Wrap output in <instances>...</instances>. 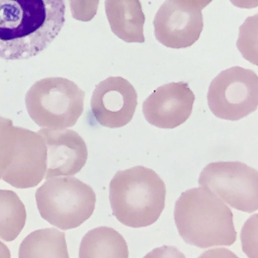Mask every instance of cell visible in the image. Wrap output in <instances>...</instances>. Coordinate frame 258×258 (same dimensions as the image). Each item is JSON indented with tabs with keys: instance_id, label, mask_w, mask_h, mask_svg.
Masks as SVG:
<instances>
[{
	"instance_id": "obj_6",
	"label": "cell",
	"mask_w": 258,
	"mask_h": 258,
	"mask_svg": "<svg viewBox=\"0 0 258 258\" xmlns=\"http://www.w3.org/2000/svg\"><path fill=\"white\" fill-rule=\"evenodd\" d=\"M199 184L237 210L252 213L257 210L258 172L243 163H211L203 169Z\"/></svg>"
},
{
	"instance_id": "obj_8",
	"label": "cell",
	"mask_w": 258,
	"mask_h": 258,
	"mask_svg": "<svg viewBox=\"0 0 258 258\" xmlns=\"http://www.w3.org/2000/svg\"><path fill=\"white\" fill-rule=\"evenodd\" d=\"M138 104V94L125 79L111 76L98 84L91 101L92 114L102 126L122 127L132 119Z\"/></svg>"
},
{
	"instance_id": "obj_19",
	"label": "cell",
	"mask_w": 258,
	"mask_h": 258,
	"mask_svg": "<svg viewBox=\"0 0 258 258\" xmlns=\"http://www.w3.org/2000/svg\"><path fill=\"white\" fill-rule=\"evenodd\" d=\"M99 0H69L72 17L78 21L88 22L97 13Z\"/></svg>"
},
{
	"instance_id": "obj_22",
	"label": "cell",
	"mask_w": 258,
	"mask_h": 258,
	"mask_svg": "<svg viewBox=\"0 0 258 258\" xmlns=\"http://www.w3.org/2000/svg\"><path fill=\"white\" fill-rule=\"evenodd\" d=\"M11 253L9 248L0 241V257H10Z\"/></svg>"
},
{
	"instance_id": "obj_3",
	"label": "cell",
	"mask_w": 258,
	"mask_h": 258,
	"mask_svg": "<svg viewBox=\"0 0 258 258\" xmlns=\"http://www.w3.org/2000/svg\"><path fill=\"white\" fill-rule=\"evenodd\" d=\"M164 181L152 169L142 166L117 171L109 184L113 215L123 225L133 228L150 226L165 206Z\"/></svg>"
},
{
	"instance_id": "obj_10",
	"label": "cell",
	"mask_w": 258,
	"mask_h": 258,
	"mask_svg": "<svg viewBox=\"0 0 258 258\" xmlns=\"http://www.w3.org/2000/svg\"><path fill=\"white\" fill-rule=\"evenodd\" d=\"M47 162V149L43 138L22 127L12 161L2 178L17 188L34 187L45 177Z\"/></svg>"
},
{
	"instance_id": "obj_17",
	"label": "cell",
	"mask_w": 258,
	"mask_h": 258,
	"mask_svg": "<svg viewBox=\"0 0 258 258\" xmlns=\"http://www.w3.org/2000/svg\"><path fill=\"white\" fill-rule=\"evenodd\" d=\"M22 128L0 116V179L12 161Z\"/></svg>"
},
{
	"instance_id": "obj_21",
	"label": "cell",
	"mask_w": 258,
	"mask_h": 258,
	"mask_svg": "<svg viewBox=\"0 0 258 258\" xmlns=\"http://www.w3.org/2000/svg\"><path fill=\"white\" fill-rule=\"evenodd\" d=\"M237 7L242 9H252L258 5V0H230Z\"/></svg>"
},
{
	"instance_id": "obj_20",
	"label": "cell",
	"mask_w": 258,
	"mask_h": 258,
	"mask_svg": "<svg viewBox=\"0 0 258 258\" xmlns=\"http://www.w3.org/2000/svg\"><path fill=\"white\" fill-rule=\"evenodd\" d=\"M178 2L191 7L192 8L201 10L208 5L212 0H177Z\"/></svg>"
},
{
	"instance_id": "obj_2",
	"label": "cell",
	"mask_w": 258,
	"mask_h": 258,
	"mask_svg": "<svg viewBox=\"0 0 258 258\" xmlns=\"http://www.w3.org/2000/svg\"><path fill=\"white\" fill-rule=\"evenodd\" d=\"M174 217L179 234L189 244L205 248L231 245L236 239L230 209L205 187L183 192L175 203Z\"/></svg>"
},
{
	"instance_id": "obj_15",
	"label": "cell",
	"mask_w": 258,
	"mask_h": 258,
	"mask_svg": "<svg viewBox=\"0 0 258 258\" xmlns=\"http://www.w3.org/2000/svg\"><path fill=\"white\" fill-rule=\"evenodd\" d=\"M20 257H69L65 234L53 228L32 232L23 240Z\"/></svg>"
},
{
	"instance_id": "obj_13",
	"label": "cell",
	"mask_w": 258,
	"mask_h": 258,
	"mask_svg": "<svg viewBox=\"0 0 258 258\" xmlns=\"http://www.w3.org/2000/svg\"><path fill=\"white\" fill-rule=\"evenodd\" d=\"M105 13L113 33L128 42L145 41V21L139 0H105Z\"/></svg>"
},
{
	"instance_id": "obj_5",
	"label": "cell",
	"mask_w": 258,
	"mask_h": 258,
	"mask_svg": "<svg viewBox=\"0 0 258 258\" xmlns=\"http://www.w3.org/2000/svg\"><path fill=\"white\" fill-rule=\"evenodd\" d=\"M35 197L41 217L62 230L78 227L90 218L96 200L92 188L74 177L47 178Z\"/></svg>"
},
{
	"instance_id": "obj_7",
	"label": "cell",
	"mask_w": 258,
	"mask_h": 258,
	"mask_svg": "<svg viewBox=\"0 0 258 258\" xmlns=\"http://www.w3.org/2000/svg\"><path fill=\"white\" fill-rule=\"evenodd\" d=\"M207 98L216 117L232 121L243 118L257 109V75L238 66L225 70L211 82Z\"/></svg>"
},
{
	"instance_id": "obj_16",
	"label": "cell",
	"mask_w": 258,
	"mask_h": 258,
	"mask_svg": "<svg viewBox=\"0 0 258 258\" xmlns=\"http://www.w3.org/2000/svg\"><path fill=\"white\" fill-rule=\"evenodd\" d=\"M25 206L14 191L0 189V238L14 240L23 229L26 222Z\"/></svg>"
},
{
	"instance_id": "obj_14",
	"label": "cell",
	"mask_w": 258,
	"mask_h": 258,
	"mask_svg": "<svg viewBox=\"0 0 258 258\" xmlns=\"http://www.w3.org/2000/svg\"><path fill=\"white\" fill-rule=\"evenodd\" d=\"M79 256L127 258L128 247L123 236L114 229L97 227L88 231L83 238Z\"/></svg>"
},
{
	"instance_id": "obj_12",
	"label": "cell",
	"mask_w": 258,
	"mask_h": 258,
	"mask_svg": "<svg viewBox=\"0 0 258 258\" xmlns=\"http://www.w3.org/2000/svg\"><path fill=\"white\" fill-rule=\"evenodd\" d=\"M37 133L43 138L47 146L45 179L73 175L84 166L88 158L87 147L76 132L42 128Z\"/></svg>"
},
{
	"instance_id": "obj_4",
	"label": "cell",
	"mask_w": 258,
	"mask_h": 258,
	"mask_svg": "<svg viewBox=\"0 0 258 258\" xmlns=\"http://www.w3.org/2000/svg\"><path fill=\"white\" fill-rule=\"evenodd\" d=\"M85 92L74 82L48 77L36 82L25 96L27 112L42 128L73 126L84 111Z\"/></svg>"
},
{
	"instance_id": "obj_11",
	"label": "cell",
	"mask_w": 258,
	"mask_h": 258,
	"mask_svg": "<svg viewBox=\"0 0 258 258\" xmlns=\"http://www.w3.org/2000/svg\"><path fill=\"white\" fill-rule=\"evenodd\" d=\"M195 96L186 83L164 84L144 101L142 110L146 120L162 128H173L188 118Z\"/></svg>"
},
{
	"instance_id": "obj_18",
	"label": "cell",
	"mask_w": 258,
	"mask_h": 258,
	"mask_svg": "<svg viewBox=\"0 0 258 258\" xmlns=\"http://www.w3.org/2000/svg\"><path fill=\"white\" fill-rule=\"evenodd\" d=\"M257 14L248 17L239 28L237 46L243 57L257 65Z\"/></svg>"
},
{
	"instance_id": "obj_1",
	"label": "cell",
	"mask_w": 258,
	"mask_h": 258,
	"mask_svg": "<svg viewBox=\"0 0 258 258\" xmlns=\"http://www.w3.org/2000/svg\"><path fill=\"white\" fill-rule=\"evenodd\" d=\"M64 0H0V57L22 60L46 49L65 22Z\"/></svg>"
},
{
	"instance_id": "obj_9",
	"label": "cell",
	"mask_w": 258,
	"mask_h": 258,
	"mask_svg": "<svg viewBox=\"0 0 258 258\" xmlns=\"http://www.w3.org/2000/svg\"><path fill=\"white\" fill-rule=\"evenodd\" d=\"M201 11L177 0H166L154 19L156 39L171 48L191 46L199 39L203 30Z\"/></svg>"
}]
</instances>
